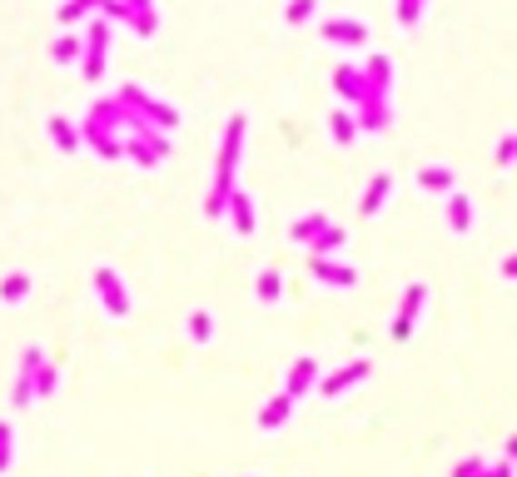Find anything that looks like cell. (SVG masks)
Listing matches in <instances>:
<instances>
[{
  "label": "cell",
  "mask_w": 517,
  "mask_h": 477,
  "mask_svg": "<svg viewBox=\"0 0 517 477\" xmlns=\"http://www.w3.org/2000/svg\"><path fill=\"white\" fill-rule=\"evenodd\" d=\"M244 134H249V120L244 114H229L224 124V144H219V169H214V189H209V214H224V199L234 189V174H239V154H244Z\"/></svg>",
  "instance_id": "cell-1"
},
{
  "label": "cell",
  "mask_w": 517,
  "mask_h": 477,
  "mask_svg": "<svg viewBox=\"0 0 517 477\" xmlns=\"http://www.w3.org/2000/svg\"><path fill=\"white\" fill-rule=\"evenodd\" d=\"M80 65H85V80H100L104 65H110V20L94 15L90 30L80 35Z\"/></svg>",
  "instance_id": "cell-2"
},
{
  "label": "cell",
  "mask_w": 517,
  "mask_h": 477,
  "mask_svg": "<svg viewBox=\"0 0 517 477\" xmlns=\"http://www.w3.org/2000/svg\"><path fill=\"white\" fill-rule=\"evenodd\" d=\"M114 100H120L124 110H134V114H140V120H150L154 130H174V124H179V110H174L170 100H154V94L134 90V84H130V90H120V94H114Z\"/></svg>",
  "instance_id": "cell-3"
},
{
  "label": "cell",
  "mask_w": 517,
  "mask_h": 477,
  "mask_svg": "<svg viewBox=\"0 0 517 477\" xmlns=\"http://www.w3.org/2000/svg\"><path fill=\"white\" fill-rule=\"evenodd\" d=\"M94 293H100L104 313L110 318H130V289H124V279L104 263V269H94Z\"/></svg>",
  "instance_id": "cell-4"
},
{
  "label": "cell",
  "mask_w": 517,
  "mask_h": 477,
  "mask_svg": "<svg viewBox=\"0 0 517 477\" xmlns=\"http://www.w3.org/2000/svg\"><path fill=\"white\" fill-rule=\"evenodd\" d=\"M423 303H428V283H408L403 303H398V318H393V338H408L423 318Z\"/></svg>",
  "instance_id": "cell-5"
},
{
  "label": "cell",
  "mask_w": 517,
  "mask_h": 477,
  "mask_svg": "<svg viewBox=\"0 0 517 477\" xmlns=\"http://www.w3.org/2000/svg\"><path fill=\"white\" fill-rule=\"evenodd\" d=\"M368 373H373V363H368V358H353V363H343L339 373H329L323 383H313V388H319L323 398H339V393H348V388H358V383H363Z\"/></svg>",
  "instance_id": "cell-6"
},
{
  "label": "cell",
  "mask_w": 517,
  "mask_h": 477,
  "mask_svg": "<svg viewBox=\"0 0 517 477\" xmlns=\"http://www.w3.org/2000/svg\"><path fill=\"white\" fill-rule=\"evenodd\" d=\"M80 140H85L100 159H124V150H120V134H114L110 124H100L94 114H85V124H80Z\"/></svg>",
  "instance_id": "cell-7"
},
{
  "label": "cell",
  "mask_w": 517,
  "mask_h": 477,
  "mask_svg": "<svg viewBox=\"0 0 517 477\" xmlns=\"http://www.w3.org/2000/svg\"><path fill=\"white\" fill-rule=\"evenodd\" d=\"M224 214H229V224H234V234H239V239H249V234H254L259 214H254V199H249L244 189H229V199H224Z\"/></svg>",
  "instance_id": "cell-8"
},
{
  "label": "cell",
  "mask_w": 517,
  "mask_h": 477,
  "mask_svg": "<svg viewBox=\"0 0 517 477\" xmlns=\"http://www.w3.org/2000/svg\"><path fill=\"white\" fill-rule=\"evenodd\" d=\"M319 35L329 40V45H363L368 25H363V20H348V15H333V20H323V25H319Z\"/></svg>",
  "instance_id": "cell-9"
},
{
  "label": "cell",
  "mask_w": 517,
  "mask_h": 477,
  "mask_svg": "<svg viewBox=\"0 0 517 477\" xmlns=\"http://www.w3.org/2000/svg\"><path fill=\"white\" fill-rule=\"evenodd\" d=\"M309 269H313V279L329 283V289H353V283H358V269H353V263H339L333 253H329V259H309Z\"/></svg>",
  "instance_id": "cell-10"
},
{
  "label": "cell",
  "mask_w": 517,
  "mask_h": 477,
  "mask_svg": "<svg viewBox=\"0 0 517 477\" xmlns=\"http://www.w3.org/2000/svg\"><path fill=\"white\" fill-rule=\"evenodd\" d=\"M45 363V353H40V348H25V353H20V378H15V393H10V402H15V408H30V402H35V393H30V383H35V368Z\"/></svg>",
  "instance_id": "cell-11"
},
{
  "label": "cell",
  "mask_w": 517,
  "mask_h": 477,
  "mask_svg": "<svg viewBox=\"0 0 517 477\" xmlns=\"http://www.w3.org/2000/svg\"><path fill=\"white\" fill-rule=\"evenodd\" d=\"M313 383H319V358H299V363L289 368V378H283V393L299 402V398L313 393Z\"/></svg>",
  "instance_id": "cell-12"
},
{
  "label": "cell",
  "mask_w": 517,
  "mask_h": 477,
  "mask_svg": "<svg viewBox=\"0 0 517 477\" xmlns=\"http://www.w3.org/2000/svg\"><path fill=\"white\" fill-rule=\"evenodd\" d=\"M333 90H339V100L348 104V110H358V104L368 100V80H363V70H353V65L333 70Z\"/></svg>",
  "instance_id": "cell-13"
},
{
  "label": "cell",
  "mask_w": 517,
  "mask_h": 477,
  "mask_svg": "<svg viewBox=\"0 0 517 477\" xmlns=\"http://www.w3.org/2000/svg\"><path fill=\"white\" fill-rule=\"evenodd\" d=\"M363 80H368V100H388V94H393V60L373 55L363 65Z\"/></svg>",
  "instance_id": "cell-14"
},
{
  "label": "cell",
  "mask_w": 517,
  "mask_h": 477,
  "mask_svg": "<svg viewBox=\"0 0 517 477\" xmlns=\"http://www.w3.org/2000/svg\"><path fill=\"white\" fill-rule=\"evenodd\" d=\"M353 124H358V134H378V130H388V124H393V104L388 100H363L353 110Z\"/></svg>",
  "instance_id": "cell-15"
},
{
  "label": "cell",
  "mask_w": 517,
  "mask_h": 477,
  "mask_svg": "<svg viewBox=\"0 0 517 477\" xmlns=\"http://www.w3.org/2000/svg\"><path fill=\"white\" fill-rule=\"evenodd\" d=\"M90 114H94L100 124H110V130H130V120H134V110H124L114 94H100V100L90 104Z\"/></svg>",
  "instance_id": "cell-16"
},
{
  "label": "cell",
  "mask_w": 517,
  "mask_h": 477,
  "mask_svg": "<svg viewBox=\"0 0 517 477\" xmlns=\"http://www.w3.org/2000/svg\"><path fill=\"white\" fill-rule=\"evenodd\" d=\"M343 243H348V234H343V229L329 219V224H323L319 234L303 243V249H309V259H329V253H339V249H343Z\"/></svg>",
  "instance_id": "cell-17"
},
{
  "label": "cell",
  "mask_w": 517,
  "mask_h": 477,
  "mask_svg": "<svg viewBox=\"0 0 517 477\" xmlns=\"http://www.w3.org/2000/svg\"><path fill=\"white\" fill-rule=\"evenodd\" d=\"M388 199H393V174H373V179H368V189H363V204H358V209L373 219L378 209L388 204Z\"/></svg>",
  "instance_id": "cell-18"
},
{
  "label": "cell",
  "mask_w": 517,
  "mask_h": 477,
  "mask_svg": "<svg viewBox=\"0 0 517 477\" xmlns=\"http://www.w3.org/2000/svg\"><path fill=\"white\" fill-rule=\"evenodd\" d=\"M293 408H299V402H293L289 393H279V398H269V402H263V408H259V428L263 432H273V428H283V422H289V412Z\"/></svg>",
  "instance_id": "cell-19"
},
{
  "label": "cell",
  "mask_w": 517,
  "mask_h": 477,
  "mask_svg": "<svg viewBox=\"0 0 517 477\" xmlns=\"http://www.w3.org/2000/svg\"><path fill=\"white\" fill-rule=\"evenodd\" d=\"M448 229L452 234H468L472 229V204H468V194H458V189H448Z\"/></svg>",
  "instance_id": "cell-20"
},
{
  "label": "cell",
  "mask_w": 517,
  "mask_h": 477,
  "mask_svg": "<svg viewBox=\"0 0 517 477\" xmlns=\"http://www.w3.org/2000/svg\"><path fill=\"white\" fill-rule=\"evenodd\" d=\"M50 140H55L60 154H75L80 150V130L65 120V114H50Z\"/></svg>",
  "instance_id": "cell-21"
},
{
  "label": "cell",
  "mask_w": 517,
  "mask_h": 477,
  "mask_svg": "<svg viewBox=\"0 0 517 477\" xmlns=\"http://www.w3.org/2000/svg\"><path fill=\"white\" fill-rule=\"evenodd\" d=\"M418 184H423L428 194H448V189L458 184V174H452L448 164H428V169H418Z\"/></svg>",
  "instance_id": "cell-22"
},
{
  "label": "cell",
  "mask_w": 517,
  "mask_h": 477,
  "mask_svg": "<svg viewBox=\"0 0 517 477\" xmlns=\"http://www.w3.org/2000/svg\"><path fill=\"white\" fill-rule=\"evenodd\" d=\"M329 134H333L339 144H353V140H358V124H353V114H348V110H333V114H329Z\"/></svg>",
  "instance_id": "cell-23"
},
{
  "label": "cell",
  "mask_w": 517,
  "mask_h": 477,
  "mask_svg": "<svg viewBox=\"0 0 517 477\" xmlns=\"http://www.w3.org/2000/svg\"><path fill=\"white\" fill-rule=\"evenodd\" d=\"M0 299H5V303H25V299H30V273H5V283H0Z\"/></svg>",
  "instance_id": "cell-24"
},
{
  "label": "cell",
  "mask_w": 517,
  "mask_h": 477,
  "mask_svg": "<svg viewBox=\"0 0 517 477\" xmlns=\"http://www.w3.org/2000/svg\"><path fill=\"white\" fill-rule=\"evenodd\" d=\"M323 224H329V214H303V219H293L289 239H293V243H309V239L323 229Z\"/></svg>",
  "instance_id": "cell-25"
},
{
  "label": "cell",
  "mask_w": 517,
  "mask_h": 477,
  "mask_svg": "<svg viewBox=\"0 0 517 477\" xmlns=\"http://www.w3.org/2000/svg\"><path fill=\"white\" fill-rule=\"evenodd\" d=\"M189 338H194V343H209V338H214V313H209V309L189 313Z\"/></svg>",
  "instance_id": "cell-26"
},
{
  "label": "cell",
  "mask_w": 517,
  "mask_h": 477,
  "mask_svg": "<svg viewBox=\"0 0 517 477\" xmlns=\"http://www.w3.org/2000/svg\"><path fill=\"white\" fill-rule=\"evenodd\" d=\"M94 5H100V0H65V5H60V25H80L85 15H94Z\"/></svg>",
  "instance_id": "cell-27"
},
{
  "label": "cell",
  "mask_w": 517,
  "mask_h": 477,
  "mask_svg": "<svg viewBox=\"0 0 517 477\" xmlns=\"http://www.w3.org/2000/svg\"><path fill=\"white\" fill-rule=\"evenodd\" d=\"M50 55H55L60 65H75V60H80V35H75V25H70V35L55 40V50H50Z\"/></svg>",
  "instance_id": "cell-28"
},
{
  "label": "cell",
  "mask_w": 517,
  "mask_h": 477,
  "mask_svg": "<svg viewBox=\"0 0 517 477\" xmlns=\"http://www.w3.org/2000/svg\"><path fill=\"white\" fill-rule=\"evenodd\" d=\"M55 383H60V373H55L50 363H40V368H35V383H30V393H35V402L55 393Z\"/></svg>",
  "instance_id": "cell-29"
},
{
  "label": "cell",
  "mask_w": 517,
  "mask_h": 477,
  "mask_svg": "<svg viewBox=\"0 0 517 477\" xmlns=\"http://www.w3.org/2000/svg\"><path fill=\"white\" fill-rule=\"evenodd\" d=\"M313 15H319V0H289V10H283L289 25H309Z\"/></svg>",
  "instance_id": "cell-30"
},
{
  "label": "cell",
  "mask_w": 517,
  "mask_h": 477,
  "mask_svg": "<svg viewBox=\"0 0 517 477\" xmlns=\"http://www.w3.org/2000/svg\"><path fill=\"white\" fill-rule=\"evenodd\" d=\"M120 150L130 154L134 164H144V169H150V164H160V154H154V150H150V144H144V140H134V134H130V140H120Z\"/></svg>",
  "instance_id": "cell-31"
},
{
  "label": "cell",
  "mask_w": 517,
  "mask_h": 477,
  "mask_svg": "<svg viewBox=\"0 0 517 477\" xmlns=\"http://www.w3.org/2000/svg\"><path fill=\"white\" fill-rule=\"evenodd\" d=\"M10 458H15V428L0 418V477L10 472Z\"/></svg>",
  "instance_id": "cell-32"
},
{
  "label": "cell",
  "mask_w": 517,
  "mask_h": 477,
  "mask_svg": "<svg viewBox=\"0 0 517 477\" xmlns=\"http://www.w3.org/2000/svg\"><path fill=\"white\" fill-rule=\"evenodd\" d=\"M254 293H259L263 303H273V299H279V293H283V279H279V273H273V269H263V273H259V283H254Z\"/></svg>",
  "instance_id": "cell-33"
},
{
  "label": "cell",
  "mask_w": 517,
  "mask_h": 477,
  "mask_svg": "<svg viewBox=\"0 0 517 477\" xmlns=\"http://www.w3.org/2000/svg\"><path fill=\"white\" fill-rule=\"evenodd\" d=\"M423 10H428V0H398V25L413 30L418 20H423Z\"/></svg>",
  "instance_id": "cell-34"
},
{
  "label": "cell",
  "mask_w": 517,
  "mask_h": 477,
  "mask_svg": "<svg viewBox=\"0 0 517 477\" xmlns=\"http://www.w3.org/2000/svg\"><path fill=\"white\" fill-rule=\"evenodd\" d=\"M130 25H134V35H144V40H154V30H160V15H154V10H150V15H134V20H130Z\"/></svg>",
  "instance_id": "cell-35"
},
{
  "label": "cell",
  "mask_w": 517,
  "mask_h": 477,
  "mask_svg": "<svg viewBox=\"0 0 517 477\" xmlns=\"http://www.w3.org/2000/svg\"><path fill=\"white\" fill-rule=\"evenodd\" d=\"M512 159H517V140H512V130H508V134L498 140V164H502V169H512Z\"/></svg>",
  "instance_id": "cell-36"
},
{
  "label": "cell",
  "mask_w": 517,
  "mask_h": 477,
  "mask_svg": "<svg viewBox=\"0 0 517 477\" xmlns=\"http://www.w3.org/2000/svg\"><path fill=\"white\" fill-rule=\"evenodd\" d=\"M478 477H512V458H502V462H482V472Z\"/></svg>",
  "instance_id": "cell-37"
},
{
  "label": "cell",
  "mask_w": 517,
  "mask_h": 477,
  "mask_svg": "<svg viewBox=\"0 0 517 477\" xmlns=\"http://www.w3.org/2000/svg\"><path fill=\"white\" fill-rule=\"evenodd\" d=\"M482 472V458H462L458 468H452V477H478Z\"/></svg>",
  "instance_id": "cell-38"
},
{
  "label": "cell",
  "mask_w": 517,
  "mask_h": 477,
  "mask_svg": "<svg viewBox=\"0 0 517 477\" xmlns=\"http://www.w3.org/2000/svg\"><path fill=\"white\" fill-rule=\"evenodd\" d=\"M124 5H130V15H150L154 0H124Z\"/></svg>",
  "instance_id": "cell-39"
}]
</instances>
